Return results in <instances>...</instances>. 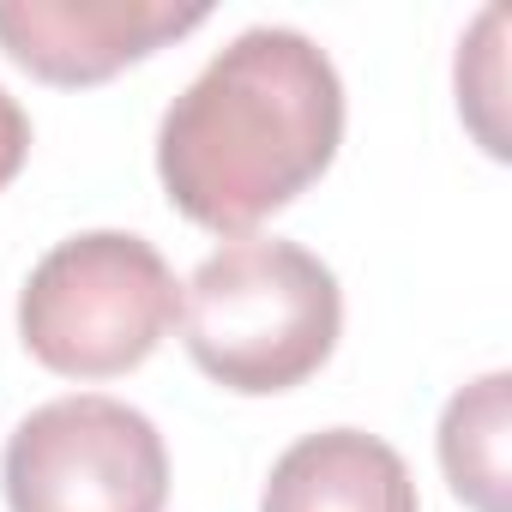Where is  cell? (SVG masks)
Listing matches in <instances>:
<instances>
[{
    "mask_svg": "<svg viewBox=\"0 0 512 512\" xmlns=\"http://www.w3.org/2000/svg\"><path fill=\"white\" fill-rule=\"evenodd\" d=\"M344 296L320 253L296 241H229L181 284V344L205 380L241 398L290 392L326 368Z\"/></svg>",
    "mask_w": 512,
    "mask_h": 512,
    "instance_id": "cell-2",
    "label": "cell"
},
{
    "mask_svg": "<svg viewBox=\"0 0 512 512\" xmlns=\"http://www.w3.org/2000/svg\"><path fill=\"white\" fill-rule=\"evenodd\" d=\"M344 139V79L290 25H253L163 109L157 175L181 217L247 235L326 175Z\"/></svg>",
    "mask_w": 512,
    "mask_h": 512,
    "instance_id": "cell-1",
    "label": "cell"
},
{
    "mask_svg": "<svg viewBox=\"0 0 512 512\" xmlns=\"http://www.w3.org/2000/svg\"><path fill=\"white\" fill-rule=\"evenodd\" d=\"M181 320L169 260L127 229H85L55 241L19 290L25 350L67 380H109L139 368Z\"/></svg>",
    "mask_w": 512,
    "mask_h": 512,
    "instance_id": "cell-3",
    "label": "cell"
},
{
    "mask_svg": "<svg viewBox=\"0 0 512 512\" xmlns=\"http://www.w3.org/2000/svg\"><path fill=\"white\" fill-rule=\"evenodd\" d=\"M0 488L13 512H163L169 452L145 410L73 392L13 428Z\"/></svg>",
    "mask_w": 512,
    "mask_h": 512,
    "instance_id": "cell-4",
    "label": "cell"
},
{
    "mask_svg": "<svg viewBox=\"0 0 512 512\" xmlns=\"http://www.w3.org/2000/svg\"><path fill=\"white\" fill-rule=\"evenodd\" d=\"M260 512H422L410 464L368 428L302 434L266 476Z\"/></svg>",
    "mask_w": 512,
    "mask_h": 512,
    "instance_id": "cell-6",
    "label": "cell"
},
{
    "mask_svg": "<svg viewBox=\"0 0 512 512\" xmlns=\"http://www.w3.org/2000/svg\"><path fill=\"white\" fill-rule=\"evenodd\" d=\"M205 13L169 0H0V49L43 85H103L205 25Z\"/></svg>",
    "mask_w": 512,
    "mask_h": 512,
    "instance_id": "cell-5",
    "label": "cell"
},
{
    "mask_svg": "<svg viewBox=\"0 0 512 512\" xmlns=\"http://www.w3.org/2000/svg\"><path fill=\"white\" fill-rule=\"evenodd\" d=\"M506 440H512V374H482L452 392L440 416V470L470 512H506Z\"/></svg>",
    "mask_w": 512,
    "mask_h": 512,
    "instance_id": "cell-7",
    "label": "cell"
},
{
    "mask_svg": "<svg viewBox=\"0 0 512 512\" xmlns=\"http://www.w3.org/2000/svg\"><path fill=\"white\" fill-rule=\"evenodd\" d=\"M31 157V115L19 109V97L0 85V187H7Z\"/></svg>",
    "mask_w": 512,
    "mask_h": 512,
    "instance_id": "cell-8",
    "label": "cell"
}]
</instances>
